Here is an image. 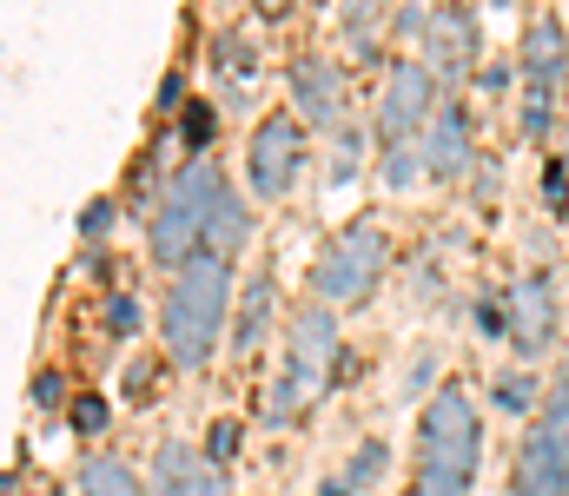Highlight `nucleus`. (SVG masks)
<instances>
[{
	"mask_svg": "<svg viewBox=\"0 0 569 496\" xmlns=\"http://www.w3.org/2000/svg\"><path fill=\"white\" fill-rule=\"evenodd\" d=\"M226 305H232V265L219 252H199L172 272V292H166V312H159L172 364L192 371V364L212 357V344L226 331Z\"/></svg>",
	"mask_w": 569,
	"mask_h": 496,
	"instance_id": "f257e3e1",
	"label": "nucleus"
},
{
	"mask_svg": "<svg viewBox=\"0 0 569 496\" xmlns=\"http://www.w3.org/2000/svg\"><path fill=\"white\" fill-rule=\"evenodd\" d=\"M470 484H477V411L457 384H443L425 404L418 477L405 496H470Z\"/></svg>",
	"mask_w": 569,
	"mask_h": 496,
	"instance_id": "f03ea898",
	"label": "nucleus"
},
{
	"mask_svg": "<svg viewBox=\"0 0 569 496\" xmlns=\"http://www.w3.org/2000/svg\"><path fill=\"white\" fill-rule=\"evenodd\" d=\"M219 199H226L219 165L192 160L172 185H166V199H159V212H152V259H159V265H172V272H179L186 259H199V252H206V232H212Z\"/></svg>",
	"mask_w": 569,
	"mask_h": 496,
	"instance_id": "7ed1b4c3",
	"label": "nucleus"
},
{
	"mask_svg": "<svg viewBox=\"0 0 569 496\" xmlns=\"http://www.w3.org/2000/svg\"><path fill=\"white\" fill-rule=\"evenodd\" d=\"M385 265H391V239L365 219V225H345V232L318 252L311 285H318V298H331V305H365V298L378 292V279H385Z\"/></svg>",
	"mask_w": 569,
	"mask_h": 496,
	"instance_id": "20e7f679",
	"label": "nucleus"
},
{
	"mask_svg": "<svg viewBox=\"0 0 569 496\" xmlns=\"http://www.w3.org/2000/svg\"><path fill=\"white\" fill-rule=\"evenodd\" d=\"M510 496H569V377H557V397L537 411V424L517 451Z\"/></svg>",
	"mask_w": 569,
	"mask_h": 496,
	"instance_id": "39448f33",
	"label": "nucleus"
},
{
	"mask_svg": "<svg viewBox=\"0 0 569 496\" xmlns=\"http://www.w3.org/2000/svg\"><path fill=\"white\" fill-rule=\"evenodd\" d=\"M305 165V126L291 113H272L259 133H252V153H246V172H252V192L259 199H284L291 179Z\"/></svg>",
	"mask_w": 569,
	"mask_h": 496,
	"instance_id": "423d86ee",
	"label": "nucleus"
},
{
	"mask_svg": "<svg viewBox=\"0 0 569 496\" xmlns=\"http://www.w3.org/2000/svg\"><path fill=\"white\" fill-rule=\"evenodd\" d=\"M563 27L557 20H537L530 40H523V67H530V107H523V133L543 140L550 133V100H557V80H563Z\"/></svg>",
	"mask_w": 569,
	"mask_h": 496,
	"instance_id": "0eeeda50",
	"label": "nucleus"
},
{
	"mask_svg": "<svg viewBox=\"0 0 569 496\" xmlns=\"http://www.w3.org/2000/svg\"><path fill=\"white\" fill-rule=\"evenodd\" d=\"M437 80H430L425 67H398L391 73V87H385V107H378V133L391 140V146H411V133L437 120V93H430Z\"/></svg>",
	"mask_w": 569,
	"mask_h": 496,
	"instance_id": "6e6552de",
	"label": "nucleus"
},
{
	"mask_svg": "<svg viewBox=\"0 0 569 496\" xmlns=\"http://www.w3.org/2000/svg\"><path fill=\"white\" fill-rule=\"evenodd\" d=\"M331 357H338V325H331V312L325 305H305L298 318H291V384H298V397H311L325 377H331Z\"/></svg>",
	"mask_w": 569,
	"mask_h": 496,
	"instance_id": "1a4fd4ad",
	"label": "nucleus"
},
{
	"mask_svg": "<svg viewBox=\"0 0 569 496\" xmlns=\"http://www.w3.org/2000/svg\"><path fill=\"white\" fill-rule=\"evenodd\" d=\"M503 325L517 337V351H550V337H557V292H550V279L543 272H530V279H517V292H510V305H503Z\"/></svg>",
	"mask_w": 569,
	"mask_h": 496,
	"instance_id": "9d476101",
	"label": "nucleus"
},
{
	"mask_svg": "<svg viewBox=\"0 0 569 496\" xmlns=\"http://www.w3.org/2000/svg\"><path fill=\"white\" fill-rule=\"evenodd\" d=\"M152 496H226V484L212 457H199L192 444H166L152 464Z\"/></svg>",
	"mask_w": 569,
	"mask_h": 496,
	"instance_id": "9b49d317",
	"label": "nucleus"
},
{
	"mask_svg": "<svg viewBox=\"0 0 569 496\" xmlns=\"http://www.w3.org/2000/svg\"><path fill=\"white\" fill-rule=\"evenodd\" d=\"M430 60L443 80H463L477 67V20L463 7H437L430 13Z\"/></svg>",
	"mask_w": 569,
	"mask_h": 496,
	"instance_id": "f8f14e48",
	"label": "nucleus"
},
{
	"mask_svg": "<svg viewBox=\"0 0 569 496\" xmlns=\"http://www.w3.org/2000/svg\"><path fill=\"white\" fill-rule=\"evenodd\" d=\"M425 165L437 179H457L470 165V120L457 107H437V120H430V133H425Z\"/></svg>",
	"mask_w": 569,
	"mask_h": 496,
	"instance_id": "ddd939ff",
	"label": "nucleus"
},
{
	"mask_svg": "<svg viewBox=\"0 0 569 496\" xmlns=\"http://www.w3.org/2000/svg\"><path fill=\"white\" fill-rule=\"evenodd\" d=\"M291 93L305 120H338V67L331 60H298L291 67Z\"/></svg>",
	"mask_w": 569,
	"mask_h": 496,
	"instance_id": "4468645a",
	"label": "nucleus"
},
{
	"mask_svg": "<svg viewBox=\"0 0 569 496\" xmlns=\"http://www.w3.org/2000/svg\"><path fill=\"white\" fill-rule=\"evenodd\" d=\"M80 496H146L133 484V470L120 464V457H93L87 470H80Z\"/></svg>",
	"mask_w": 569,
	"mask_h": 496,
	"instance_id": "2eb2a0df",
	"label": "nucleus"
},
{
	"mask_svg": "<svg viewBox=\"0 0 569 496\" xmlns=\"http://www.w3.org/2000/svg\"><path fill=\"white\" fill-rule=\"evenodd\" d=\"M246 245V212H239V199L226 192L219 199V212H212V232H206V252H219V259H232Z\"/></svg>",
	"mask_w": 569,
	"mask_h": 496,
	"instance_id": "dca6fc26",
	"label": "nucleus"
},
{
	"mask_svg": "<svg viewBox=\"0 0 569 496\" xmlns=\"http://www.w3.org/2000/svg\"><path fill=\"white\" fill-rule=\"evenodd\" d=\"M266 318H272V285L259 279V285L246 292V325H239V351H246V344H259V331H266Z\"/></svg>",
	"mask_w": 569,
	"mask_h": 496,
	"instance_id": "f3484780",
	"label": "nucleus"
},
{
	"mask_svg": "<svg viewBox=\"0 0 569 496\" xmlns=\"http://www.w3.org/2000/svg\"><path fill=\"white\" fill-rule=\"evenodd\" d=\"M232 451H239V424H232V417H219V424H212V437H206V457H212V464H232Z\"/></svg>",
	"mask_w": 569,
	"mask_h": 496,
	"instance_id": "a211bd4d",
	"label": "nucleus"
},
{
	"mask_svg": "<svg viewBox=\"0 0 569 496\" xmlns=\"http://www.w3.org/2000/svg\"><path fill=\"white\" fill-rule=\"evenodd\" d=\"M418 153H411V146H391V160H385V185H391V192H398V185H411V179H418Z\"/></svg>",
	"mask_w": 569,
	"mask_h": 496,
	"instance_id": "6ab92c4d",
	"label": "nucleus"
},
{
	"mask_svg": "<svg viewBox=\"0 0 569 496\" xmlns=\"http://www.w3.org/2000/svg\"><path fill=\"white\" fill-rule=\"evenodd\" d=\"M497 411H530V377H497Z\"/></svg>",
	"mask_w": 569,
	"mask_h": 496,
	"instance_id": "aec40b11",
	"label": "nucleus"
},
{
	"mask_svg": "<svg viewBox=\"0 0 569 496\" xmlns=\"http://www.w3.org/2000/svg\"><path fill=\"white\" fill-rule=\"evenodd\" d=\"M73 431L100 437V431H107V404H100V397H80V404H73Z\"/></svg>",
	"mask_w": 569,
	"mask_h": 496,
	"instance_id": "412c9836",
	"label": "nucleus"
},
{
	"mask_svg": "<svg viewBox=\"0 0 569 496\" xmlns=\"http://www.w3.org/2000/svg\"><path fill=\"white\" fill-rule=\"evenodd\" d=\"M371 13H378V0H351V40H358V53H371Z\"/></svg>",
	"mask_w": 569,
	"mask_h": 496,
	"instance_id": "4be33fe9",
	"label": "nucleus"
},
{
	"mask_svg": "<svg viewBox=\"0 0 569 496\" xmlns=\"http://www.w3.org/2000/svg\"><path fill=\"white\" fill-rule=\"evenodd\" d=\"M543 192H550V212H569V172L557 160L543 165Z\"/></svg>",
	"mask_w": 569,
	"mask_h": 496,
	"instance_id": "5701e85b",
	"label": "nucleus"
},
{
	"mask_svg": "<svg viewBox=\"0 0 569 496\" xmlns=\"http://www.w3.org/2000/svg\"><path fill=\"white\" fill-rule=\"evenodd\" d=\"M219 67H226V73H246V67H252V47H246L239 33H226V47H219Z\"/></svg>",
	"mask_w": 569,
	"mask_h": 496,
	"instance_id": "b1692460",
	"label": "nucleus"
},
{
	"mask_svg": "<svg viewBox=\"0 0 569 496\" xmlns=\"http://www.w3.org/2000/svg\"><path fill=\"white\" fill-rule=\"evenodd\" d=\"M378 470H385V444H365V451H358V464H351V484H371Z\"/></svg>",
	"mask_w": 569,
	"mask_h": 496,
	"instance_id": "393cba45",
	"label": "nucleus"
},
{
	"mask_svg": "<svg viewBox=\"0 0 569 496\" xmlns=\"http://www.w3.org/2000/svg\"><path fill=\"white\" fill-rule=\"evenodd\" d=\"M107 325H113V331H133V325H140V298H113Z\"/></svg>",
	"mask_w": 569,
	"mask_h": 496,
	"instance_id": "a878e982",
	"label": "nucleus"
},
{
	"mask_svg": "<svg viewBox=\"0 0 569 496\" xmlns=\"http://www.w3.org/2000/svg\"><path fill=\"white\" fill-rule=\"evenodd\" d=\"M33 397H40V404H53V397H60V377H53V371H47V377H33Z\"/></svg>",
	"mask_w": 569,
	"mask_h": 496,
	"instance_id": "bb28decb",
	"label": "nucleus"
},
{
	"mask_svg": "<svg viewBox=\"0 0 569 496\" xmlns=\"http://www.w3.org/2000/svg\"><path fill=\"white\" fill-rule=\"evenodd\" d=\"M252 7H259V13H266V20H284V13H291V7H298V0H252Z\"/></svg>",
	"mask_w": 569,
	"mask_h": 496,
	"instance_id": "cd10ccee",
	"label": "nucleus"
},
{
	"mask_svg": "<svg viewBox=\"0 0 569 496\" xmlns=\"http://www.w3.org/2000/svg\"><path fill=\"white\" fill-rule=\"evenodd\" d=\"M47 496H67V490H47Z\"/></svg>",
	"mask_w": 569,
	"mask_h": 496,
	"instance_id": "c85d7f7f",
	"label": "nucleus"
}]
</instances>
